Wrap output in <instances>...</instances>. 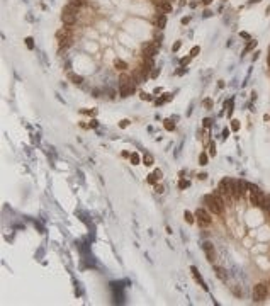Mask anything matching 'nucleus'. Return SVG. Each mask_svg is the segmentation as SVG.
<instances>
[{
  "label": "nucleus",
  "instance_id": "obj_1",
  "mask_svg": "<svg viewBox=\"0 0 270 306\" xmlns=\"http://www.w3.org/2000/svg\"><path fill=\"white\" fill-rule=\"evenodd\" d=\"M204 202H206V208H207L212 214L221 216V214L224 213V204H223V201L217 197V196H214V194L204 196Z\"/></svg>",
  "mask_w": 270,
  "mask_h": 306
},
{
  "label": "nucleus",
  "instance_id": "obj_2",
  "mask_svg": "<svg viewBox=\"0 0 270 306\" xmlns=\"http://www.w3.org/2000/svg\"><path fill=\"white\" fill-rule=\"evenodd\" d=\"M248 189H250V202H252L253 206L263 208L267 196H263V192H262L258 187H255V185H248Z\"/></svg>",
  "mask_w": 270,
  "mask_h": 306
},
{
  "label": "nucleus",
  "instance_id": "obj_3",
  "mask_svg": "<svg viewBox=\"0 0 270 306\" xmlns=\"http://www.w3.org/2000/svg\"><path fill=\"white\" fill-rule=\"evenodd\" d=\"M269 296V286L263 284V282H258L255 288H253V301L255 303H262L265 301Z\"/></svg>",
  "mask_w": 270,
  "mask_h": 306
},
{
  "label": "nucleus",
  "instance_id": "obj_4",
  "mask_svg": "<svg viewBox=\"0 0 270 306\" xmlns=\"http://www.w3.org/2000/svg\"><path fill=\"white\" fill-rule=\"evenodd\" d=\"M196 218H197V223L200 225V226H209L211 223H212V218H211V214L206 211V209H197L196 211Z\"/></svg>",
  "mask_w": 270,
  "mask_h": 306
},
{
  "label": "nucleus",
  "instance_id": "obj_5",
  "mask_svg": "<svg viewBox=\"0 0 270 306\" xmlns=\"http://www.w3.org/2000/svg\"><path fill=\"white\" fill-rule=\"evenodd\" d=\"M156 50H158V44H156V43H146V44H143L144 58H153V56L156 54Z\"/></svg>",
  "mask_w": 270,
  "mask_h": 306
},
{
  "label": "nucleus",
  "instance_id": "obj_6",
  "mask_svg": "<svg viewBox=\"0 0 270 306\" xmlns=\"http://www.w3.org/2000/svg\"><path fill=\"white\" fill-rule=\"evenodd\" d=\"M202 248H204V252H206L207 260H209V262H214V259H216V250H214V245H212L211 242H206V243L202 245Z\"/></svg>",
  "mask_w": 270,
  "mask_h": 306
},
{
  "label": "nucleus",
  "instance_id": "obj_7",
  "mask_svg": "<svg viewBox=\"0 0 270 306\" xmlns=\"http://www.w3.org/2000/svg\"><path fill=\"white\" fill-rule=\"evenodd\" d=\"M153 3L158 7V10L163 12V14H166V12H170L172 10V5L168 3V0H153Z\"/></svg>",
  "mask_w": 270,
  "mask_h": 306
},
{
  "label": "nucleus",
  "instance_id": "obj_8",
  "mask_svg": "<svg viewBox=\"0 0 270 306\" xmlns=\"http://www.w3.org/2000/svg\"><path fill=\"white\" fill-rule=\"evenodd\" d=\"M133 92H134V83H127V85H121V89H119V95L124 99V97H129Z\"/></svg>",
  "mask_w": 270,
  "mask_h": 306
},
{
  "label": "nucleus",
  "instance_id": "obj_9",
  "mask_svg": "<svg viewBox=\"0 0 270 306\" xmlns=\"http://www.w3.org/2000/svg\"><path fill=\"white\" fill-rule=\"evenodd\" d=\"M61 20L65 22V26H73L76 22V16L75 14H61Z\"/></svg>",
  "mask_w": 270,
  "mask_h": 306
},
{
  "label": "nucleus",
  "instance_id": "obj_10",
  "mask_svg": "<svg viewBox=\"0 0 270 306\" xmlns=\"http://www.w3.org/2000/svg\"><path fill=\"white\" fill-rule=\"evenodd\" d=\"M214 272H216V275L223 281V282H226L228 281V270L224 269V267H216L214 269Z\"/></svg>",
  "mask_w": 270,
  "mask_h": 306
},
{
  "label": "nucleus",
  "instance_id": "obj_11",
  "mask_svg": "<svg viewBox=\"0 0 270 306\" xmlns=\"http://www.w3.org/2000/svg\"><path fill=\"white\" fill-rule=\"evenodd\" d=\"M190 270H192V275H194V279L197 281L199 284L202 286L204 289H207L206 288V284H204V281H202V277H200V274H199V270H197V267H190Z\"/></svg>",
  "mask_w": 270,
  "mask_h": 306
},
{
  "label": "nucleus",
  "instance_id": "obj_12",
  "mask_svg": "<svg viewBox=\"0 0 270 306\" xmlns=\"http://www.w3.org/2000/svg\"><path fill=\"white\" fill-rule=\"evenodd\" d=\"M165 24H166V16L162 12V14H158V16H156V27L163 29V27H165Z\"/></svg>",
  "mask_w": 270,
  "mask_h": 306
},
{
  "label": "nucleus",
  "instance_id": "obj_13",
  "mask_svg": "<svg viewBox=\"0 0 270 306\" xmlns=\"http://www.w3.org/2000/svg\"><path fill=\"white\" fill-rule=\"evenodd\" d=\"M56 37H58V39H66V37H70V29H66V27L60 29V31L56 33Z\"/></svg>",
  "mask_w": 270,
  "mask_h": 306
},
{
  "label": "nucleus",
  "instance_id": "obj_14",
  "mask_svg": "<svg viewBox=\"0 0 270 306\" xmlns=\"http://www.w3.org/2000/svg\"><path fill=\"white\" fill-rule=\"evenodd\" d=\"M114 66H116L117 70H121V72H126L127 70V63L122 61V60H116V61H114Z\"/></svg>",
  "mask_w": 270,
  "mask_h": 306
},
{
  "label": "nucleus",
  "instance_id": "obj_15",
  "mask_svg": "<svg viewBox=\"0 0 270 306\" xmlns=\"http://www.w3.org/2000/svg\"><path fill=\"white\" fill-rule=\"evenodd\" d=\"M68 78H70V80H72L73 83H82V82H83V78H82V77H80V75H76V73H68Z\"/></svg>",
  "mask_w": 270,
  "mask_h": 306
},
{
  "label": "nucleus",
  "instance_id": "obj_16",
  "mask_svg": "<svg viewBox=\"0 0 270 306\" xmlns=\"http://www.w3.org/2000/svg\"><path fill=\"white\" fill-rule=\"evenodd\" d=\"M76 10H78V9L73 7V5H70V3L63 7V14H75V16H76Z\"/></svg>",
  "mask_w": 270,
  "mask_h": 306
},
{
  "label": "nucleus",
  "instance_id": "obj_17",
  "mask_svg": "<svg viewBox=\"0 0 270 306\" xmlns=\"http://www.w3.org/2000/svg\"><path fill=\"white\" fill-rule=\"evenodd\" d=\"M68 46H72V37L60 39V48H68Z\"/></svg>",
  "mask_w": 270,
  "mask_h": 306
},
{
  "label": "nucleus",
  "instance_id": "obj_18",
  "mask_svg": "<svg viewBox=\"0 0 270 306\" xmlns=\"http://www.w3.org/2000/svg\"><path fill=\"white\" fill-rule=\"evenodd\" d=\"M143 162L146 167H150V165H153V155H150V153H146L143 157Z\"/></svg>",
  "mask_w": 270,
  "mask_h": 306
},
{
  "label": "nucleus",
  "instance_id": "obj_19",
  "mask_svg": "<svg viewBox=\"0 0 270 306\" xmlns=\"http://www.w3.org/2000/svg\"><path fill=\"white\" fill-rule=\"evenodd\" d=\"M183 218H185V221H187V223H189V225H190V223H194V221H196V219H194V214H192V213H190V211H185V213H183Z\"/></svg>",
  "mask_w": 270,
  "mask_h": 306
},
{
  "label": "nucleus",
  "instance_id": "obj_20",
  "mask_svg": "<svg viewBox=\"0 0 270 306\" xmlns=\"http://www.w3.org/2000/svg\"><path fill=\"white\" fill-rule=\"evenodd\" d=\"M68 3H70V5H73V7H76V9H78V7H83V5H85V0H70Z\"/></svg>",
  "mask_w": 270,
  "mask_h": 306
},
{
  "label": "nucleus",
  "instance_id": "obj_21",
  "mask_svg": "<svg viewBox=\"0 0 270 306\" xmlns=\"http://www.w3.org/2000/svg\"><path fill=\"white\" fill-rule=\"evenodd\" d=\"M131 163H133V165H138V163H139V155H138V153H133V155H131Z\"/></svg>",
  "mask_w": 270,
  "mask_h": 306
},
{
  "label": "nucleus",
  "instance_id": "obj_22",
  "mask_svg": "<svg viewBox=\"0 0 270 306\" xmlns=\"http://www.w3.org/2000/svg\"><path fill=\"white\" fill-rule=\"evenodd\" d=\"M199 163H200V165H207V155H206V153H200V157H199Z\"/></svg>",
  "mask_w": 270,
  "mask_h": 306
},
{
  "label": "nucleus",
  "instance_id": "obj_23",
  "mask_svg": "<svg viewBox=\"0 0 270 306\" xmlns=\"http://www.w3.org/2000/svg\"><path fill=\"white\" fill-rule=\"evenodd\" d=\"M156 179H158V174H156V172L148 175V182H150V184H155V182H156Z\"/></svg>",
  "mask_w": 270,
  "mask_h": 306
},
{
  "label": "nucleus",
  "instance_id": "obj_24",
  "mask_svg": "<svg viewBox=\"0 0 270 306\" xmlns=\"http://www.w3.org/2000/svg\"><path fill=\"white\" fill-rule=\"evenodd\" d=\"M255 46H256V41H252V43H250V44L245 48V51H243V53H248V51H250V50H253Z\"/></svg>",
  "mask_w": 270,
  "mask_h": 306
},
{
  "label": "nucleus",
  "instance_id": "obj_25",
  "mask_svg": "<svg viewBox=\"0 0 270 306\" xmlns=\"http://www.w3.org/2000/svg\"><path fill=\"white\" fill-rule=\"evenodd\" d=\"M233 292H234V296L241 298V291H240V288H238V286H233Z\"/></svg>",
  "mask_w": 270,
  "mask_h": 306
},
{
  "label": "nucleus",
  "instance_id": "obj_26",
  "mask_svg": "<svg viewBox=\"0 0 270 306\" xmlns=\"http://www.w3.org/2000/svg\"><path fill=\"white\" fill-rule=\"evenodd\" d=\"M209 155H216V143H211V150H209Z\"/></svg>",
  "mask_w": 270,
  "mask_h": 306
},
{
  "label": "nucleus",
  "instance_id": "obj_27",
  "mask_svg": "<svg viewBox=\"0 0 270 306\" xmlns=\"http://www.w3.org/2000/svg\"><path fill=\"white\" fill-rule=\"evenodd\" d=\"M139 97H141L143 100H150V99H151V95H148L146 92H141V94H139Z\"/></svg>",
  "mask_w": 270,
  "mask_h": 306
},
{
  "label": "nucleus",
  "instance_id": "obj_28",
  "mask_svg": "<svg viewBox=\"0 0 270 306\" xmlns=\"http://www.w3.org/2000/svg\"><path fill=\"white\" fill-rule=\"evenodd\" d=\"M163 191H165L163 185H155V192H156V194H163Z\"/></svg>",
  "mask_w": 270,
  "mask_h": 306
},
{
  "label": "nucleus",
  "instance_id": "obj_29",
  "mask_svg": "<svg viewBox=\"0 0 270 306\" xmlns=\"http://www.w3.org/2000/svg\"><path fill=\"white\" fill-rule=\"evenodd\" d=\"M165 128H166V129H168V131H172V129H173V124H172V121H165Z\"/></svg>",
  "mask_w": 270,
  "mask_h": 306
},
{
  "label": "nucleus",
  "instance_id": "obj_30",
  "mask_svg": "<svg viewBox=\"0 0 270 306\" xmlns=\"http://www.w3.org/2000/svg\"><path fill=\"white\" fill-rule=\"evenodd\" d=\"M26 43H27V46H29L31 50L34 48V44H32V37H27V39H26Z\"/></svg>",
  "mask_w": 270,
  "mask_h": 306
},
{
  "label": "nucleus",
  "instance_id": "obj_31",
  "mask_svg": "<svg viewBox=\"0 0 270 306\" xmlns=\"http://www.w3.org/2000/svg\"><path fill=\"white\" fill-rule=\"evenodd\" d=\"M180 189H185V187H187V185H189V182H187V180H180Z\"/></svg>",
  "mask_w": 270,
  "mask_h": 306
},
{
  "label": "nucleus",
  "instance_id": "obj_32",
  "mask_svg": "<svg viewBox=\"0 0 270 306\" xmlns=\"http://www.w3.org/2000/svg\"><path fill=\"white\" fill-rule=\"evenodd\" d=\"M197 53H199V46H194V48H192V51H190V56H196Z\"/></svg>",
  "mask_w": 270,
  "mask_h": 306
},
{
  "label": "nucleus",
  "instance_id": "obj_33",
  "mask_svg": "<svg viewBox=\"0 0 270 306\" xmlns=\"http://www.w3.org/2000/svg\"><path fill=\"white\" fill-rule=\"evenodd\" d=\"M231 128H233L234 131H238V129H240V123H238V121H233V124H231Z\"/></svg>",
  "mask_w": 270,
  "mask_h": 306
},
{
  "label": "nucleus",
  "instance_id": "obj_34",
  "mask_svg": "<svg viewBox=\"0 0 270 306\" xmlns=\"http://www.w3.org/2000/svg\"><path fill=\"white\" fill-rule=\"evenodd\" d=\"M127 124H129V121H127V119H122V121L119 123V126H121V128H126Z\"/></svg>",
  "mask_w": 270,
  "mask_h": 306
},
{
  "label": "nucleus",
  "instance_id": "obj_35",
  "mask_svg": "<svg viewBox=\"0 0 270 306\" xmlns=\"http://www.w3.org/2000/svg\"><path fill=\"white\" fill-rule=\"evenodd\" d=\"M180 44H182L180 41H177V43L173 44V48H172V50H173V53H175V51H177V50H179V48H180Z\"/></svg>",
  "mask_w": 270,
  "mask_h": 306
},
{
  "label": "nucleus",
  "instance_id": "obj_36",
  "mask_svg": "<svg viewBox=\"0 0 270 306\" xmlns=\"http://www.w3.org/2000/svg\"><path fill=\"white\" fill-rule=\"evenodd\" d=\"M189 63V58H182V61H180V65L183 66V65H187Z\"/></svg>",
  "mask_w": 270,
  "mask_h": 306
},
{
  "label": "nucleus",
  "instance_id": "obj_37",
  "mask_svg": "<svg viewBox=\"0 0 270 306\" xmlns=\"http://www.w3.org/2000/svg\"><path fill=\"white\" fill-rule=\"evenodd\" d=\"M189 20H190V17H183L182 19V24H189Z\"/></svg>",
  "mask_w": 270,
  "mask_h": 306
},
{
  "label": "nucleus",
  "instance_id": "obj_38",
  "mask_svg": "<svg viewBox=\"0 0 270 306\" xmlns=\"http://www.w3.org/2000/svg\"><path fill=\"white\" fill-rule=\"evenodd\" d=\"M204 104H206L207 107H211V106H212V102H211V100H204Z\"/></svg>",
  "mask_w": 270,
  "mask_h": 306
},
{
  "label": "nucleus",
  "instance_id": "obj_39",
  "mask_svg": "<svg viewBox=\"0 0 270 306\" xmlns=\"http://www.w3.org/2000/svg\"><path fill=\"white\" fill-rule=\"evenodd\" d=\"M211 2H212V0H202V3H204V5H209Z\"/></svg>",
  "mask_w": 270,
  "mask_h": 306
},
{
  "label": "nucleus",
  "instance_id": "obj_40",
  "mask_svg": "<svg viewBox=\"0 0 270 306\" xmlns=\"http://www.w3.org/2000/svg\"><path fill=\"white\" fill-rule=\"evenodd\" d=\"M269 286H270V284H269ZM269 292H270V288H269Z\"/></svg>",
  "mask_w": 270,
  "mask_h": 306
}]
</instances>
